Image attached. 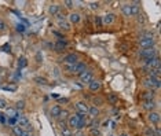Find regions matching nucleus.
<instances>
[{
    "label": "nucleus",
    "mask_w": 161,
    "mask_h": 136,
    "mask_svg": "<svg viewBox=\"0 0 161 136\" xmlns=\"http://www.w3.org/2000/svg\"><path fill=\"white\" fill-rule=\"evenodd\" d=\"M63 69L70 74L76 73V63H63Z\"/></svg>",
    "instance_id": "nucleus-15"
},
{
    "label": "nucleus",
    "mask_w": 161,
    "mask_h": 136,
    "mask_svg": "<svg viewBox=\"0 0 161 136\" xmlns=\"http://www.w3.org/2000/svg\"><path fill=\"white\" fill-rule=\"evenodd\" d=\"M6 23H4V21L3 19H0V30H6Z\"/></svg>",
    "instance_id": "nucleus-42"
},
{
    "label": "nucleus",
    "mask_w": 161,
    "mask_h": 136,
    "mask_svg": "<svg viewBox=\"0 0 161 136\" xmlns=\"http://www.w3.org/2000/svg\"><path fill=\"white\" fill-rule=\"evenodd\" d=\"M17 30H18V32H24V30H25V26L18 23V25H17Z\"/></svg>",
    "instance_id": "nucleus-43"
},
{
    "label": "nucleus",
    "mask_w": 161,
    "mask_h": 136,
    "mask_svg": "<svg viewBox=\"0 0 161 136\" xmlns=\"http://www.w3.org/2000/svg\"><path fill=\"white\" fill-rule=\"evenodd\" d=\"M68 115H69V111H68V110H62L58 118H61L62 121H66V120H68Z\"/></svg>",
    "instance_id": "nucleus-27"
},
{
    "label": "nucleus",
    "mask_w": 161,
    "mask_h": 136,
    "mask_svg": "<svg viewBox=\"0 0 161 136\" xmlns=\"http://www.w3.org/2000/svg\"><path fill=\"white\" fill-rule=\"evenodd\" d=\"M87 114H90V117H92V118H96L99 115V110H98V107L96 106H91L88 109V113Z\"/></svg>",
    "instance_id": "nucleus-17"
},
{
    "label": "nucleus",
    "mask_w": 161,
    "mask_h": 136,
    "mask_svg": "<svg viewBox=\"0 0 161 136\" xmlns=\"http://www.w3.org/2000/svg\"><path fill=\"white\" fill-rule=\"evenodd\" d=\"M22 136H35L33 133H31V132H24V135Z\"/></svg>",
    "instance_id": "nucleus-45"
},
{
    "label": "nucleus",
    "mask_w": 161,
    "mask_h": 136,
    "mask_svg": "<svg viewBox=\"0 0 161 136\" xmlns=\"http://www.w3.org/2000/svg\"><path fill=\"white\" fill-rule=\"evenodd\" d=\"M61 136H73V132L70 128H65V129H61Z\"/></svg>",
    "instance_id": "nucleus-24"
},
{
    "label": "nucleus",
    "mask_w": 161,
    "mask_h": 136,
    "mask_svg": "<svg viewBox=\"0 0 161 136\" xmlns=\"http://www.w3.org/2000/svg\"><path fill=\"white\" fill-rule=\"evenodd\" d=\"M8 124H10V125H17V118H8Z\"/></svg>",
    "instance_id": "nucleus-41"
},
{
    "label": "nucleus",
    "mask_w": 161,
    "mask_h": 136,
    "mask_svg": "<svg viewBox=\"0 0 161 136\" xmlns=\"http://www.w3.org/2000/svg\"><path fill=\"white\" fill-rule=\"evenodd\" d=\"M116 19V15L115 14H106L105 17H102V25H110L113 23Z\"/></svg>",
    "instance_id": "nucleus-8"
},
{
    "label": "nucleus",
    "mask_w": 161,
    "mask_h": 136,
    "mask_svg": "<svg viewBox=\"0 0 161 136\" xmlns=\"http://www.w3.org/2000/svg\"><path fill=\"white\" fill-rule=\"evenodd\" d=\"M1 50H3V51H6V52H10V51H11L10 44H6V46H3V47H1Z\"/></svg>",
    "instance_id": "nucleus-40"
},
{
    "label": "nucleus",
    "mask_w": 161,
    "mask_h": 136,
    "mask_svg": "<svg viewBox=\"0 0 161 136\" xmlns=\"http://www.w3.org/2000/svg\"><path fill=\"white\" fill-rule=\"evenodd\" d=\"M61 111H62V109L59 107L58 105H55V106H52V109H51V117L52 118H58L59 117V114H61Z\"/></svg>",
    "instance_id": "nucleus-16"
},
{
    "label": "nucleus",
    "mask_w": 161,
    "mask_h": 136,
    "mask_svg": "<svg viewBox=\"0 0 161 136\" xmlns=\"http://www.w3.org/2000/svg\"><path fill=\"white\" fill-rule=\"evenodd\" d=\"M76 136H85V135H84V133H81V132H77V133H76Z\"/></svg>",
    "instance_id": "nucleus-46"
},
{
    "label": "nucleus",
    "mask_w": 161,
    "mask_h": 136,
    "mask_svg": "<svg viewBox=\"0 0 161 136\" xmlns=\"http://www.w3.org/2000/svg\"><path fill=\"white\" fill-rule=\"evenodd\" d=\"M139 46H140L142 50H146V48H154V37H153V33H145L143 36H140Z\"/></svg>",
    "instance_id": "nucleus-1"
},
{
    "label": "nucleus",
    "mask_w": 161,
    "mask_h": 136,
    "mask_svg": "<svg viewBox=\"0 0 161 136\" xmlns=\"http://www.w3.org/2000/svg\"><path fill=\"white\" fill-rule=\"evenodd\" d=\"M94 103H95V105L98 103V105H99V103H102V99H99V98L96 99V98H95V99H94Z\"/></svg>",
    "instance_id": "nucleus-44"
},
{
    "label": "nucleus",
    "mask_w": 161,
    "mask_h": 136,
    "mask_svg": "<svg viewBox=\"0 0 161 136\" xmlns=\"http://www.w3.org/2000/svg\"><path fill=\"white\" fill-rule=\"evenodd\" d=\"M121 11L125 17H132V7L131 4H123L121 6Z\"/></svg>",
    "instance_id": "nucleus-13"
},
{
    "label": "nucleus",
    "mask_w": 161,
    "mask_h": 136,
    "mask_svg": "<svg viewBox=\"0 0 161 136\" xmlns=\"http://www.w3.org/2000/svg\"><path fill=\"white\" fill-rule=\"evenodd\" d=\"M90 7H91L92 10H96L99 7V1H91V3H90Z\"/></svg>",
    "instance_id": "nucleus-38"
},
{
    "label": "nucleus",
    "mask_w": 161,
    "mask_h": 136,
    "mask_svg": "<svg viewBox=\"0 0 161 136\" xmlns=\"http://www.w3.org/2000/svg\"><path fill=\"white\" fill-rule=\"evenodd\" d=\"M63 4L66 6V8H73V6H74V1H70V0H65V1H63Z\"/></svg>",
    "instance_id": "nucleus-35"
},
{
    "label": "nucleus",
    "mask_w": 161,
    "mask_h": 136,
    "mask_svg": "<svg viewBox=\"0 0 161 136\" xmlns=\"http://www.w3.org/2000/svg\"><path fill=\"white\" fill-rule=\"evenodd\" d=\"M12 133H14V136H22L24 135V129H22L21 126L14 125L12 126Z\"/></svg>",
    "instance_id": "nucleus-22"
},
{
    "label": "nucleus",
    "mask_w": 161,
    "mask_h": 136,
    "mask_svg": "<svg viewBox=\"0 0 161 136\" xmlns=\"http://www.w3.org/2000/svg\"><path fill=\"white\" fill-rule=\"evenodd\" d=\"M78 62V57L76 54H68L63 57V63H77Z\"/></svg>",
    "instance_id": "nucleus-7"
},
{
    "label": "nucleus",
    "mask_w": 161,
    "mask_h": 136,
    "mask_svg": "<svg viewBox=\"0 0 161 136\" xmlns=\"http://www.w3.org/2000/svg\"><path fill=\"white\" fill-rule=\"evenodd\" d=\"M69 21H70V23H78V21H80V14H78V12H70Z\"/></svg>",
    "instance_id": "nucleus-19"
},
{
    "label": "nucleus",
    "mask_w": 161,
    "mask_h": 136,
    "mask_svg": "<svg viewBox=\"0 0 161 136\" xmlns=\"http://www.w3.org/2000/svg\"><path fill=\"white\" fill-rule=\"evenodd\" d=\"M0 109L3 110V109H7V100L6 99H1L0 98Z\"/></svg>",
    "instance_id": "nucleus-37"
},
{
    "label": "nucleus",
    "mask_w": 161,
    "mask_h": 136,
    "mask_svg": "<svg viewBox=\"0 0 161 136\" xmlns=\"http://www.w3.org/2000/svg\"><path fill=\"white\" fill-rule=\"evenodd\" d=\"M90 133H91V136H99V135H101L99 129H98V128H95V126L91 128V132H90Z\"/></svg>",
    "instance_id": "nucleus-29"
},
{
    "label": "nucleus",
    "mask_w": 161,
    "mask_h": 136,
    "mask_svg": "<svg viewBox=\"0 0 161 136\" xmlns=\"http://www.w3.org/2000/svg\"><path fill=\"white\" fill-rule=\"evenodd\" d=\"M147 118H149V121H150L151 124H157V122L160 121V114H158V113H154V111H150L149 115H147Z\"/></svg>",
    "instance_id": "nucleus-12"
},
{
    "label": "nucleus",
    "mask_w": 161,
    "mask_h": 136,
    "mask_svg": "<svg viewBox=\"0 0 161 136\" xmlns=\"http://www.w3.org/2000/svg\"><path fill=\"white\" fill-rule=\"evenodd\" d=\"M138 3H135V4H131V7H132V17L134 15H139V6H136Z\"/></svg>",
    "instance_id": "nucleus-26"
},
{
    "label": "nucleus",
    "mask_w": 161,
    "mask_h": 136,
    "mask_svg": "<svg viewBox=\"0 0 161 136\" xmlns=\"http://www.w3.org/2000/svg\"><path fill=\"white\" fill-rule=\"evenodd\" d=\"M88 88L91 92H96V91L101 89V83H99L98 80H92V81L88 84Z\"/></svg>",
    "instance_id": "nucleus-9"
},
{
    "label": "nucleus",
    "mask_w": 161,
    "mask_h": 136,
    "mask_svg": "<svg viewBox=\"0 0 161 136\" xmlns=\"http://www.w3.org/2000/svg\"><path fill=\"white\" fill-rule=\"evenodd\" d=\"M156 55H157V51L154 48H146V50H142V51H140V58H142L143 61L153 59V58H156Z\"/></svg>",
    "instance_id": "nucleus-2"
},
{
    "label": "nucleus",
    "mask_w": 161,
    "mask_h": 136,
    "mask_svg": "<svg viewBox=\"0 0 161 136\" xmlns=\"http://www.w3.org/2000/svg\"><path fill=\"white\" fill-rule=\"evenodd\" d=\"M108 98H109V100L112 102V103H116V102H117V99H119L116 94H109V96H108Z\"/></svg>",
    "instance_id": "nucleus-30"
},
{
    "label": "nucleus",
    "mask_w": 161,
    "mask_h": 136,
    "mask_svg": "<svg viewBox=\"0 0 161 136\" xmlns=\"http://www.w3.org/2000/svg\"><path fill=\"white\" fill-rule=\"evenodd\" d=\"M88 109H90V106L87 105L85 102H77V103H76V110H77V113L87 114V113H88Z\"/></svg>",
    "instance_id": "nucleus-5"
},
{
    "label": "nucleus",
    "mask_w": 161,
    "mask_h": 136,
    "mask_svg": "<svg viewBox=\"0 0 161 136\" xmlns=\"http://www.w3.org/2000/svg\"><path fill=\"white\" fill-rule=\"evenodd\" d=\"M145 63L147 65L149 69H157V68H160V58L156 57V58H153V59L145 61Z\"/></svg>",
    "instance_id": "nucleus-6"
},
{
    "label": "nucleus",
    "mask_w": 161,
    "mask_h": 136,
    "mask_svg": "<svg viewBox=\"0 0 161 136\" xmlns=\"http://www.w3.org/2000/svg\"><path fill=\"white\" fill-rule=\"evenodd\" d=\"M26 65H28V61H26V58L25 57H22L19 61H18V69H22V68H25Z\"/></svg>",
    "instance_id": "nucleus-25"
},
{
    "label": "nucleus",
    "mask_w": 161,
    "mask_h": 136,
    "mask_svg": "<svg viewBox=\"0 0 161 136\" xmlns=\"http://www.w3.org/2000/svg\"><path fill=\"white\" fill-rule=\"evenodd\" d=\"M15 109H18V110H24V109H25V102H24V100H18V102H17Z\"/></svg>",
    "instance_id": "nucleus-28"
},
{
    "label": "nucleus",
    "mask_w": 161,
    "mask_h": 136,
    "mask_svg": "<svg viewBox=\"0 0 161 136\" xmlns=\"http://www.w3.org/2000/svg\"><path fill=\"white\" fill-rule=\"evenodd\" d=\"M58 125H59V128H61V129H65V128H68V122H66V121L59 120V121H58Z\"/></svg>",
    "instance_id": "nucleus-33"
},
{
    "label": "nucleus",
    "mask_w": 161,
    "mask_h": 136,
    "mask_svg": "<svg viewBox=\"0 0 161 136\" xmlns=\"http://www.w3.org/2000/svg\"><path fill=\"white\" fill-rule=\"evenodd\" d=\"M48 12L51 14V15H57L58 12H59V6L57 3H52L50 7H48Z\"/></svg>",
    "instance_id": "nucleus-18"
},
{
    "label": "nucleus",
    "mask_w": 161,
    "mask_h": 136,
    "mask_svg": "<svg viewBox=\"0 0 161 136\" xmlns=\"http://www.w3.org/2000/svg\"><path fill=\"white\" fill-rule=\"evenodd\" d=\"M120 136H128V135H127V133H123V135H120Z\"/></svg>",
    "instance_id": "nucleus-47"
},
{
    "label": "nucleus",
    "mask_w": 161,
    "mask_h": 136,
    "mask_svg": "<svg viewBox=\"0 0 161 136\" xmlns=\"http://www.w3.org/2000/svg\"><path fill=\"white\" fill-rule=\"evenodd\" d=\"M58 25H59V28L63 29V30H69V29H70V23L66 22V21H59L58 22Z\"/></svg>",
    "instance_id": "nucleus-23"
},
{
    "label": "nucleus",
    "mask_w": 161,
    "mask_h": 136,
    "mask_svg": "<svg viewBox=\"0 0 161 136\" xmlns=\"http://www.w3.org/2000/svg\"><path fill=\"white\" fill-rule=\"evenodd\" d=\"M145 135L146 136H156L154 135V129H153V128H146Z\"/></svg>",
    "instance_id": "nucleus-32"
},
{
    "label": "nucleus",
    "mask_w": 161,
    "mask_h": 136,
    "mask_svg": "<svg viewBox=\"0 0 161 136\" xmlns=\"http://www.w3.org/2000/svg\"><path fill=\"white\" fill-rule=\"evenodd\" d=\"M35 81H36L37 84H42V85H46V84H47V80L43 79V77H36V79H35Z\"/></svg>",
    "instance_id": "nucleus-31"
},
{
    "label": "nucleus",
    "mask_w": 161,
    "mask_h": 136,
    "mask_svg": "<svg viewBox=\"0 0 161 136\" xmlns=\"http://www.w3.org/2000/svg\"><path fill=\"white\" fill-rule=\"evenodd\" d=\"M66 46H68V43L63 41V40H58L57 44H55V50L57 51H62L63 48H66Z\"/></svg>",
    "instance_id": "nucleus-20"
},
{
    "label": "nucleus",
    "mask_w": 161,
    "mask_h": 136,
    "mask_svg": "<svg viewBox=\"0 0 161 136\" xmlns=\"http://www.w3.org/2000/svg\"><path fill=\"white\" fill-rule=\"evenodd\" d=\"M84 70H85V63L84 62H77L76 63V73L80 74V73H83Z\"/></svg>",
    "instance_id": "nucleus-21"
},
{
    "label": "nucleus",
    "mask_w": 161,
    "mask_h": 136,
    "mask_svg": "<svg viewBox=\"0 0 161 136\" xmlns=\"http://www.w3.org/2000/svg\"><path fill=\"white\" fill-rule=\"evenodd\" d=\"M78 122H80V120H78V117H77V113L76 114H73L70 115L68 118V128H70V129H77V126H78Z\"/></svg>",
    "instance_id": "nucleus-4"
},
{
    "label": "nucleus",
    "mask_w": 161,
    "mask_h": 136,
    "mask_svg": "<svg viewBox=\"0 0 161 136\" xmlns=\"http://www.w3.org/2000/svg\"><path fill=\"white\" fill-rule=\"evenodd\" d=\"M95 25H96V28H99V26H102V17H95Z\"/></svg>",
    "instance_id": "nucleus-34"
},
{
    "label": "nucleus",
    "mask_w": 161,
    "mask_h": 136,
    "mask_svg": "<svg viewBox=\"0 0 161 136\" xmlns=\"http://www.w3.org/2000/svg\"><path fill=\"white\" fill-rule=\"evenodd\" d=\"M57 19H58V22H59V21H65V19H66V15L62 14V12H58V14H57Z\"/></svg>",
    "instance_id": "nucleus-36"
},
{
    "label": "nucleus",
    "mask_w": 161,
    "mask_h": 136,
    "mask_svg": "<svg viewBox=\"0 0 161 136\" xmlns=\"http://www.w3.org/2000/svg\"><path fill=\"white\" fill-rule=\"evenodd\" d=\"M3 89L4 91H15V85H8V87H3Z\"/></svg>",
    "instance_id": "nucleus-39"
},
{
    "label": "nucleus",
    "mask_w": 161,
    "mask_h": 136,
    "mask_svg": "<svg viewBox=\"0 0 161 136\" xmlns=\"http://www.w3.org/2000/svg\"><path fill=\"white\" fill-rule=\"evenodd\" d=\"M6 114H7V118H17V117H18L17 109H14V107H8V109H6Z\"/></svg>",
    "instance_id": "nucleus-14"
},
{
    "label": "nucleus",
    "mask_w": 161,
    "mask_h": 136,
    "mask_svg": "<svg viewBox=\"0 0 161 136\" xmlns=\"http://www.w3.org/2000/svg\"><path fill=\"white\" fill-rule=\"evenodd\" d=\"M78 77H80V81L83 84H90L94 80V74L91 70H84L83 73L78 74Z\"/></svg>",
    "instance_id": "nucleus-3"
},
{
    "label": "nucleus",
    "mask_w": 161,
    "mask_h": 136,
    "mask_svg": "<svg viewBox=\"0 0 161 136\" xmlns=\"http://www.w3.org/2000/svg\"><path fill=\"white\" fill-rule=\"evenodd\" d=\"M154 96H156L154 91H153V89H149V91H146V92L142 94V99L143 100H154Z\"/></svg>",
    "instance_id": "nucleus-11"
},
{
    "label": "nucleus",
    "mask_w": 161,
    "mask_h": 136,
    "mask_svg": "<svg viewBox=\"0 0 161 136\" xmlns=\"http://www.w3.org/2000/svg\"><path fill=\"white\" fill-rule=\"evenodd\" d=\"M143 109L147 110V111H153V109L156 107V103H154V100H143Z\"/></svg>",
    "instance_id": "nucleus-10"
}]
</instances>
